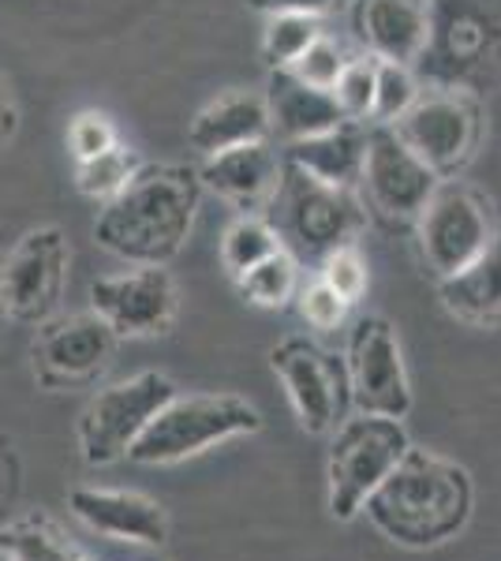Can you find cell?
<instances>
[{"label":"cell","instance_id":"obj_1","mask_svg":"<svg viewBox=\"0 0 501 561\" xmlns=\"http://www.w3.org/2000/svg\"><path fill=\"white\" fill-rule=\"evenodd\" d=\"M203 203V180L191 165H143L113 203L98 210L94 240L132 266H169L184 251Z\"/></svg>","mask_w":501,"mask_h":561},{"label":"cell","instance_id":"obj_2","mask_svg":"<svg viewBox=\"0 0 501 561\" xmlns=\"http://www.w3.org/2000/svg\"><path fill=\"white\" fill-rule=\"evenodd\" d=\"M360 513L400 547H439L471 517V476L457 460L408 446Z\"/></svg>","mask_w":501,"mask_h":561},{"label":"cell","instance_id":"obj_3","mask_svg":"<svg viewBox=\"0 0 501 561\" xmlns=\"http://www.w3.org/2000/svg\"><path fill=\"white\" fill-rule=\"evenodd\" d=\"M262 431V412L236 393H191L172 401L147 423V431L127 449V460L143 468H166L191 460L221 442Z\"/></svg>","mask_w":501,"mask_h":561},{"label":"cell","instance_id":"obj_4","mask_svg":"<svg viewBox=\"0 0 501 561\" xmlns=\"http://www.w3.org/2000/svg\"><path fill=\"white\" fill-rule=\"evenodd\" d=\"M408 431L400 420L360 412L355 420H344L330 442L326 460V483H330V517L352 520L360 517L363 502L378 491V483L397 468V460L408 454Z\"/></svg>","mask_w":501,"mask_h":561},{"label":"cell","instance_id":"obj_5","mask_svg":"<svg viewBox=\"0 0 501 561\" xmlns=\"http://www.w3.org/2000/svg\"><path fill=\"white\" fill-rule=\"evenodd\" d=\"M177 397V382L166 370H143L135 378L98 389L79 412L76 442L79 457L90 468H109L127 460V449L135 446L147 423Z\"/></svg>","mask_w":501,"mask_h":561},{"label":"cell","instance_id":"obj_6","mask_svg":"<svg viewBox=\"0 0 501 561\" xmlns=\"http://www.w3.org/2000/svg\"><path fill=\"white\" fill-rule=\"evenodd\" d=\"M71 270V243L60 225H38L23 232L15 248L0 259V288H4L8 322L34 325L57 319Z\"/></svg>","mask_w":501,"mask_h":561},{"label":"cell","instance_id":"obj_7","mask_svg":"<svg viewBox=\"0 0 501 561\" xmlns=\"http://www.w3.org/2000/svg\"><path fill=\"white\" fill-rule=\"evenodd\" d=\"M415 221L419 251L439 280L460 274L494 243V217H490L487 198L460 180H445V184L439 180V187L415 214Z\"/></svg>","mask_w":501,"mask_h":561},{"label":"cell","instance_id":"obj_8","mask_svg":"<svg viewBox=\"0 0 501 561\" xmlns=\"http://www.w3.org/2000/svg\"><path fill=\"white\" fill-rule=\"evenodd\" d=\"M116 333L94 311L49 319L31 345V370L42 389H87L105 375L116 356Z\"/></svg>","mask_w":501,"mask_h":561},{"label":"cell","instance_id":"obj_9","mask_svg":"<svg viewBox=\"0 0 501 561\" xmlns=\"http://www.w3.org/2000/svg\"><path fill=\"white\" fill-rule=\"evenodd\" d=\"M349 397L355 412L386 415V420H405L412 412V382H408L405 356L394 325L378 314L355 322L349 337Z\"/></svg>","mask_w":501,"mask_h":561},{"label":"cell","instance_id":"obj_10","mask_svg":"<svg viewBox=\"0 0 501 561\" xmlns=\"http://www.w3.org/2000/svg\"><path fill=\"white\" fill-rule=\"evenodd\" d=\"M90 311L116 333V341L161 337L180 311L177 280L166 266H135L98 277L90 285Z\"/></svg>","mask_w":501,"mask_h":561},{"label":"cell","instance_id":"obj_11","mask_svg":"<svg viewBox=\"0 0 501 561\" xmlns=\"http://www.w3.org/2000/svg\"><path fill=\"white\" fill-rule=\"evenodd\" d=\"M270 364L307 434H330L341 423L349 375L330 352H322L307 337H288L270 352Z\"/></svg>","mask_w":501,"mask_h":561},{"label":"cell","instance_id":"obj_12","mask_svg":"<svg viewBox=\"0 0 501 561\" xmlns=\"http://www.w3.org/2000/svg\"><path fill=\"white\" fill-rule=\"evenodd\" d=\"M439 173L426 161H419L405 139L394 131V124L367 128V150H363L360 184L367 187L371 203L389 217H415L423 203L439 187Z\"/></svg>","mask_w":501,"mask_h":561},{"label":"cell","instance_id":"obj_13","mask_svg":"<svg viewBox=\"0 0 501 561\" xmlns=\"http://www.w3.org/2000/svg\"><path fill=\"white\" fill-rule=\"evenodd\" d=\"M68 513L94 536L143 550H161L172 528L158 497L124 486H71Z\"/></svg>","mask_w":501,"mask_h":561},{"label":"cell","instance_id":"obj_14","mask_svg":"<svg viewBox=\"0 0 501 561\" xmlns=\"http://www.w3.org/2000/svg\"><path fill=\"white\" fill-rule=\"evenodd\" d=\"M273 203H285L288 229L299 240V248L307 251H333L341 243H352L363 225L352 187H330L322 180L299 173V169H288L281 176Z\"/></svg>","mask_w":501,"mask_h":561},{"label":"cell","instance_id":"obj_15","mask_svg":"<svg viewBox=\"0 0 501 561\" xmlns=\"http://www.w3.org/2000/svg\"><path fill=\"white\" fill-rule=\"evenodd\" d=\"M394 131L405 139V147L419 161H426L434 173L445 176V173H457L464 161L471 158L479 121H476V108L464 102V98L434 94V98H415L412 108L400 121H394Z\"/></svg>","mask_w":501,"mask_h":561},{"label":"cell","instance_id":"obj_16","mask_svg":"<svg viewBox=\"0 0 501 561\" xmlns=\"http://www.w3.org/2000/svg\"><path fill=\"white\" fill-rule=\"evenodd\" d=\"M281 176L285 165L281 158L270 150V142H243V147L209 153L198 169L203 187H209L214 195H221L225 203H232L243 214H262L266 206L277 198Z\"/></svg>","mask_w":501,"mask_h":561},{"label":"cell","instance_id":"obj_17","mask_svg":"<svg viewBox=\"0 0 501 561\" xmlns=\"http://www.w3.org/2000/svg\"><path fill=\"white\" fill-rule=\"evenodd\" d=\"M270 139V108L266 98L251 94V90H229L217 94L214 102L203 105L195 113V121L187 124V142L198 153H221L243 142H262Z\"/></svg>","mask_w":501,"mask_h":561},{"label":"cell","instance_id":"obj_18","mask_svg":"<svg viewBox=\"0 0 501 561\" xmlns=\"http://www.w3.org/2000/svg\"><path fill=\"white\" fill-rule=\"evenodd\" d=\"M355 23L378 60L412 65L431 42L426 0H360Z\"/></svg>","mask_w":501,"mask_h":561},{"label":"cell","instance_id":"obj_19","mask_svg":"<svg viewBox=\"0 0 501 561\" xmlns=\"http://www.w3.org/2000/svg\"><path fill=\"white\" fill-rule=\"evenodd\" d=\"M262 98H266V108H270V131L285 135L288 142L311 139V135L330 131L341 121H349L330 90L299 83L293 71H285V68L273 71Z\"/></svg>","mask_w":501,"mask_h":561},{"label":"cell","instance_id":"obj_20","mask_svg":"<svg viewBox=\"0 0 501 561\" xmlns=\"http://www.w3.org/2000/svg\"><path fill=\"white\" fill-rule=\"evenodd\" d=\"M363 150H367V128L360 121H341L330 131L288 142V165L330 187H352L363 173Z\"/></svg>","mask_w":501,"mask_h":561},{"label":"cell","instance_id":"obj_21","mask_svg":"<svg viewBox=\"0 0 501 561\" xmlns=\"http://www.w3.org/2000/svg\"><path fill=\"white\" fill-rule=\"evenodd\" d=\"M442 307L464 325L501 330V237L460 274L442 277Z\"/></svg>","mask_w":501,"mask_h":561},{"label":"cell","instance_id":"obj_22","mask_svg":"<svg viewBox=\"0 0 501 561\" xmlns=\"http://www.w3.org/2000/svg\"><path fill=\"white\" fill-rule=\"evenodd\" d=\"M0 547L12 550L15 561H98L79 547L49 513H23L0 528Z\"/></svg>","mask_w":501,"mask_h":561},{"label":"cell","instance_id":"obj_23","mask_svg":"<svg viewBox=\"0 0 501 561\" xmlns=\"http://www.w3.org/2000/svg\"><path fill=\"white\" fill-rule=\"evenodd\" d=\"M143 165H147V161L139 158V150L116 142V147L94 153V158L76 161V192L105 206V203H113L135 176H139Z\"/></svg>","mask_w":501,"mask_h":561},{"label":"cell","instance_id":"obj_24","mask_svg":"<svg viewBox=\"0 0 501 561\" xmlns=\"http://www.w3.org/2000/svg\"><path fill=\"white\" fill-rule=\"evenodd\" d=\"M236 288H240V296L248 304L277 311V307H285L299 293V266L285 248H277L273 255L254 262L251 270H243L236 277Z\"/></svg>","mask_w":501,"mask_h":561},{"label":"cell","instance_id":"obj_25","mask_svg":"<svg viewBox=\"0 0 501 561\" xmlns=\"http://www.w3.org/2000/svg\"><path fill=\"white\" fill-rule=\"evenodd\" d=\"M277 248H285V243H281L277 229H273L266 217L240 214L221 237V266L229 270V277L236 280L243 270H251L254 262L273 255Z\"/></svg>","mask_w":501,"mask_h":561},{"label":"cell","instance_id":"obj_26","mask_svg":"<svg viewBox=\"0 0 501 561\" xmlns=\"http://www.w3.org/2000/svg\"><path fill=\"white\" fill-rule=\"evenodd\" d=\"M322 34V23L315 15H296V12H277L270 15L266 31H262V60L281 71L293 68V60Z\"/></svg>","mask_w":501,"mask_h":561},{"label":"cell","instance_id":"obj_27","mask_svg":"<svg viewBox=\"0 0 501 561\" xmlns=\"http://www.w3.org/2000/svg\"><path fill=\"white\" fill-rule=\"evenodd\" d=\"M415 79L408 65L397 60H378L375 57V105H371V121L375 124H394L412 108L415 102Z\"/></svg>","mask_w":501,"mask_h":561},{"label":"cell","instance_id":"obj_28","mask_svg":"<svg viewBox=\"0 0 501 561\" xmlns=\"http://www.w3.org/2000/svg\"><path fill=\"white\" fill-rule=\"evenodd\" d=\"M330 94L337 98V105H341V113L349 121H367L371 105H375V57L344 60Z\"/></svg>","mask_w":501,"mask_h":561},{"label":"cell","instance_id":"obj_29","mask_svg":"<svg viewBox=\"0 0 501 561\" xmlns=\"http://www.w3.org/2000/svg\"><path fill=\"white\" fill-rule=\"evenodd\" d=\"M341 68H344L341 45H337L330 34H318V38L293 60V68H285V71H293L299 83H307V87L333 90L337 76H341Z\"/></svg>","mask_w":501,"mask_h":561},{"label":"cell","instance_id":"obj_30","mask_svg":"<svg viewBox=\"0 0 501 561\" xmlns=\"http://www.w3.org/2000/svg\"><path fill=\"white\" fill-rule=\"evenodd\" d=\"M322 280L341 300H349V304L360 300V296L367 293V262H363L360 248H355V243H341V248L326 251Z\"/></svg>","mask_w":501,"mask_h":561},{"label":"cell","instance_id":"obj_31","mask_svg":"<svg viewBox=\"0 0 501 561\" xmlns=\"http://www.w3.org/2000/svg\"><path fill=\"white\" fill-rule=\"evenodd\" d=\"M121 142V135H116L113 121H109L105 113H98V108H87V113H76L68 124V150L76 161L83 158H94V153H102L109 147H116Z\"/></svg>","mask_w":501,"mask_h":561},{"label":"cell","instance_id":"obj_32","mask_svg":"<svg viewBox=\"0 0 501 561\" xmlns=\"http://www.w3.org/2000/svg\"><path fill=\"white\" fill-rule=\"evenodd\" d=\"M299 314H304V322L311 325L318 333H333L337 325L349 319V300H341V296L333 293L330 285H326L322 277L311 280L307 288H299Z\"/></svg>","mask_w":501,"mask_h":561},{"label":"cell","instance_id":"obj_33","mask_svg":"<svg viewBox=\"0 0 501 561\" xmlns=\"http://www.w3.org/2000/svg\"><path fill=\"white\" fill-rule=\"evenodd\" d=\"M344 0H248V8L254 12H266V15H277V12H296V15H326L333 8H341Z\"/></svg>","mask_w":501,"mask_h":561},{"label":"cell","instance_id":"obj_34","mask_svg":"<svg viewBox=\"0 0 501 561\" xmlns=\"http://www.w3.org/2000/svg\"><path fill=\"white\" fill-rule=\"evenodd\" d=\"M15 128H20V108H15V98H12L8 79L0 76V150L15 139Z\"/></svg>","mask_w":501,"mask_h":561},{"label":"cell","instance_id":"obj_35","mask_svg":"<svg viewBox=\"0 0 501 561\" xmlns=\"http://www.w3.org/2000/svg\"><path fill=\"white\" fill-rule=\"evenodd\" d=\"M8 330V307H4V288H0V337H4Z\"/></svg>","mask_w":501,"mask_h":561},{"label":"cell","instance_id":"obj_36","mask_svg":"<svg viewBox=\"0 0 501 561\" xmlns=\"http://www.w3.org/2000/svg\"><path fill=\"white\" fill-rule=\"evenodd\" d=\"M139 561H169V558L161 554V550H147V554H143Z\"/></svg>","mask_w":501,"mask_h":561},{"label":"cell","instance_id":"obj_37","mask_svg":"<svg viewBox=\"0 0 501 561\" xmlns=\"http://www.w3.org/2000/svg\"><path fill=\"white\" fill-rule=\"evenodd\" d=\"M0 561H15V558H12V550H4V547H0Z\"/></svg>","mask_w":501,"mask_h":561}]
</instances>
